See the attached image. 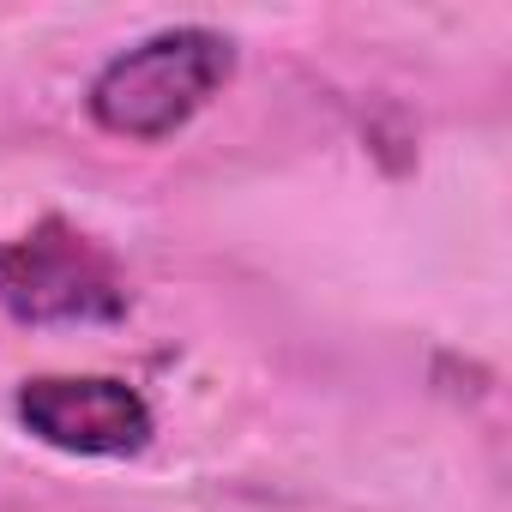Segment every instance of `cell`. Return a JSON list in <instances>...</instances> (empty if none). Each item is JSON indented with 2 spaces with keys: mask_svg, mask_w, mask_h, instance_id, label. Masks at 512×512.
<instances>
[{
  "mask_svg": "<svg viewBox=\"0 0 512 512\" xmlns=\"http://www.w3.org/2000/svg\"><path fill=\"white\" fill-rule=\"evenodd\" d=\"M235 73V43L211 25H169L97 67L85 109L103 133L157 145L181 133Z\"/></svg>",
  "mask_w": 512,
  "mask_h": 512,
  "instance_id": "6da1fadb",
  "label": "cell"
},
{
  "mask_svg": "<svg viewBox=\"0 0 512 512\" xmlns=\"http://www.w3.org/2000/svg\"><path fill=\"white\" fill-rule=\"evenodd\" d=\"M127 308L133 290L115 253L67 217H43L0 241V314L19 326H115Z\"/></svg>",
  "mask_w": 512,
  "mask_h": 512,
  "instance_id": "7a4b0ae2",
  "label": "cell"
},
{
  "mask_svg": "<svg viewBox=\"0 0 512 512\" xmlns=\"http://www.w3.org/2000/svg\"><path fill=\"white\" fill-rule=\"evenodd\" d=\"M13 416L31 440L73 458H133L157 434L145 392L115 374H37L19 386Z\"/></svg>",
  "mask_w": 512,
  "mask_h": 512,
  "instance_id": "3957f363",
  "label": "cell"
}]
</instances>
